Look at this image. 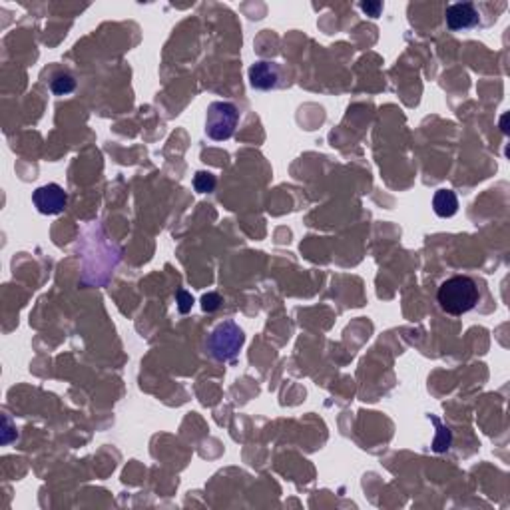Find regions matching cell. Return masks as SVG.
<instances>
[{
	"label": "cell",
	"mask_w": 510,
	"mask_h": 510,
	"mask_svg": "<svg viewBox=\"0 0 510 510\" xmlns=\"http://www.w3.org/2000/svg\"><path fill=\"white\" fill-rule=\"evenodd\" d=\"M220 305H221L220 293H206V295L202 297V309L207 311V313H211V311L220 309Z\"/></svg>",
	"instance_id": "obj_11"
},
{
	"label": "cell",
	"mask_w": 510,
	"mask_h": 510,
	"mask_svg": "<svg viewBox=\"0 0 510 510\" xmlns=\"http://www.w3.org/2000/svg\"><path fill=\"white\" fill-rule=\"evenodd\" d=\"M32 202L36 209L44 213V216H58L66 209L68 204V195L64 192L62 186L58 183H46L38 188L36 192L32 193Z\"/></svg>",
	"instance_id": "obj_4"
},
{
	"label": "cell",
	"mask_w": 510,
	"mask_h": 510,
	"mask_svg": "<svg viewBox=\"0 0 510 510\" xmlns=\"http://www.w3.org/2000/svg\"><path fill=\"white\" fill-rule=\"evenodd\" d=\"M444 18L451 30H469L479 24V10L470 2H458L447 8Z\"/></svg>",
	"instance_id": "obj_6"
},
{
	"label": "cell",
	"mask_w": 510,
	"mask_h": 510,
	"mask_svg": "<svg viewBox=\"0 0 510 510\" xmlns=\"http://www.w3.org/2000/svg\"><path fill=\"white\" fill-rule=\"evenodd\" d=\"M437 299L449 315H465L479 303V287L470 277L455 276L442 281Z\"/></svg>",
	"instance_id": "obj_1"
},
{
	"label": "cell",
	"mask_w": 510,
	"mask_h": 510,
	"mask_svg": "<svg viewBox=\"0 0 510 510\" xmlns=\"http://www.w3.org/2000/svg\"><path fill=\"white\" fill-rule=\"evenodd\" d=\"M178 309H179V313H188L190 309H192V305H193V297L188 293V291H183V290H179L178 291Z\"/></svg>",
	"instance_id": "obj_12"
},
{
	"label": "cell",
	"mask_w": 510,
	"mask_h": 510,
	"mask_svg": "<svg viewBox=\"0 0 510 510\" xmlns=\"http://www.w3.org/2000/svg\"><path fill=\"white\" fill-rule=\"evenodd\" d=\"M74 88H76V80L66 72H58L50 80V90L56 96H66L70 92H74Z\"/></svg>",
	"instance_id": "obj_8"
},
{
	"label": "cell",
	"mask_w": 510,
	"mask_h": 510,
	"mask_svg": "<svg viewBox=\"0 0 510 510\" xmlns=\"http://www.w3.org/2000/svg\"><path fill=\"white\" fill-rule=\"evenodd\" d=\"M433 423L437 425V430H439V435H437V439L433 442V449L437 451V453H442V451H447L449 447H451V430L447 427H442L441 423L433 417Z\"/></svg>",
	"instance_id": "obj_10"
},
{
	"label": "cell",
	"mask_w": 510,
	"mask_h": 510,
	"mask_svg": "<svg viewBox=\"0 0 510 510\" xmlns=\"http://www.w3.org/2000/svg\"><path fill=\"white\" fill-rule=\"evenodd\" d=\"M249 82L255 90H273L285 86V72L276 62H255L249 68Z\"/></svg>",
	"instance_id": "obj_5"
},
{
	"label": "cell",
	"mask_w": 510,
	"mask_h": 510,
	"mask_svg": "<svg viewBox=\"0 0 510 510\" xmlns=\"http://www.w3.org/2000/svg\"><path fill=\"white\" fill-rule=\"evenodd\" d=\"M216 186H218V179H216L213 174H209V172H197L193 176V188H195V192L211 193L216 190Z\"/></svg>",
	"instance_id": "obj_9"
},
{
	"label": "cell",
	"mask_w": 510,
	"mask_h": 510,
	"mask_svg": "<svg viewBox=\"0 0 510 510\" xmlns=\"http://www.w3.org/2000/svg\"><path fill=\"white\" fill-rule=\"evenodd\" d=\"M433 209L439 218H453L458 211V200L453 190H439L433 197Z\"/></svg>",
	"instance_id": "obj_7"
},
{
	"label": "cell",
	"mask_w": 510,
	"mask_h": 510,
	"mask_svg": "<svg viewBox=\"0 0 510 510\" xmlns=\"http://www.w3.org/2000/svg\"><path fill=\"white\" fill-rule=\"evenodd\" d=\"M361 8H363V10H365L367 14H371V16H379V13L383 10V4H381V2H375V4L363 2V4H361Z\"/></svg>",
	"instance_id": "obj_13"
},
{
	"label": "cell",
	"mask_w": 510,
	"mask_h": 510,
	"mask_svg": "<svg viewBox=\"0 0 510 510\" xmlns=\"http://www.w3.org/2000/svg\"><path fill=\"white\" fill-rule=\"evenodd\" d=\"M239 122V112L232 102H213L209 104L206 116L207 136L216 142H223L234 136Z\"/></svg>",
	"instance_id": "obj_3"
},
{
	"label": "cell",
	"mask_w": 510,
	"mask_h": 510,
	"mask_svg": "<svg viewBox=\"0 0 510 510\" xmlns=\"http://www.w3.org/2000/svg\"><path fill=\"white\" fill-rule=\"evenodd\" d=\"M246 335L234 321H223L207 337V351L216 361H234L243 347Z\"/></svg>",
	"instance_id": "obj_2"
}]
</instances>
